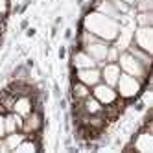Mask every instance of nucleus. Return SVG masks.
I'll return each mask as SVG.
<instances>
[{
    "label": "nucleus",
    "instance_id": "6",
    "mask_svg": "<svg viewBox=\"0 0 153 153\" xmlns=\"http://www.w3.org/2000/svg\"><path fill=\"white\" fill-rule=\"evenodd\" d=\"M91 94H92L102 105H109V103H113V102L118 100L116 89H114V87H111V85H107V83H103V81L96 83L92 89H91Z\"/></svg>",
    "mask_w": 153,
    "mask_h": 153
},
{
    "label": "nucleus",
    "instance_id": "12",
    "mask_svg": "<svg viewBox=\"0 0 153 153\" xmlns=\"http://www.w3.org/2000/svg\"><path fill=\"white\" fill-rule=\"evenodd\" d=\"M81 107H83V111H85L87 114H102V111H103V105L98 102L92 94H89V96H87L85 100L81 102Z\"/></svg>",
    "mask_w": 153,
    "mask_h": 153
},
{
    "label": "nucleus",
    "instance_id": "26",
    "mask_svg": "<svg viewBox=\"0 0 153 153\" xmlns=\"http://www.w3.org/2000/svg\"><path fill=\"white\" fill-rule=\"evenodd\" d=\"M126 4H129V6H135V0H124Z\"/></svg>",
    "mask_w": 153,
    "mask_h": 153
},
{
    "label": "nucleus",
    "instance_id": "4",
    "mask_svg": "<svg viewBox=\"0 0 153 153\" xmlns=\"http://www.w3.org/2000/svg\"><path fill=\"white\" fill-rule=\"evenodd\" d=\"M42 127H45V113L39 109H33L30 114L22 118V129L20 131L24 135H39Z\"/></svg>",
    "mask_w": 153,
    "mask_h": 153
},
{
    "label": "nucleus",
    "instance_id": "13",
    "mask_svg": "<svg viewBox=\"0 0 153 153\" xmlns=\"http://www.w3.org/2000/svg\"><path fill=\"white\" fill-rule=\"evenodd\" d=\"M126 50H127V52H129L135 59H138V61L144 65L146 68H151V53H148V52H144V50H140L138 46H135V45H133V42H131V45H129Z\"/></svg>",
    "mask_w": 153,
    "mask_h": 153
},
{
    "label": "nucleus",
    "instance_id": "2",
    "mask_svg": "<svg viewBox=\"0 0 153 153\" xmlns=\"http://www.w3.org/2000/svg\"><path fill=\"white\" fill-rule=\"evenodd\" d=\"M116 63H118L120 70H122L124 74H129V76H133V78H138L146 87H149V72H151V68H146L144 65H142L138 59H135L127 50L120 52Z\"/></svg>",
    "mask_w": 153,
    "mask_h": 153
},
{
    "label": "nucleus",
    "instance_id": "10",
    "mask_svg": "<svg viewBox=\"0 0 153 153\" xmlns=\"http://www.w3.org/2000/svg\"><path fill=\"white\" fill-rule=\"evenodd\" d=\"M68 94H70V102H83L91 94V87L78 81L74 78V74H70V92Z\"/></svg>",
    "mask_w": 153,
    "mask_h": 153
},
{
    "label": "nucleus",
    "instance_id": "5",
    "mask_svg": "<svg viewBox=\"0 0 153 153\" xmlns=\"http://www.w3.org/2000/svg\"><path fill=\"white\" fill-rule=\"evenodd\" d=\"M133 45L148 53H153V26H135Z\"/></svg>",
    "mask_w": 153,
    "mask_h": 153
},
{
    "label": "nucleus",
    "instance_id": "16",
    "mask_svg": "<svg viewBox=\"0 0 153 153\" xmlns=\"http://www.w3.org/2000/svg\"><path fill=\"white\" fill-rule=\"evenodd\" d=\"M9 13V0H0V15L6 17Z\"/></svg>",
    "mask_w": 153,
    "mask_h": 153
},
{
    "label": "nucleus",
    "instance_id": "3",
    "mask_svg": "<svg viewBox=\"0 0 153 153\" xmlns=\"http://www.w3.org/2000/svg\"><path fill=\"white\" fill-rule=\"evenodd\" d=\"M116 92H118V98H122V100H126L127 103H131L133 100H137V98L140 96V92L146 89V85L142 83L138 78H133V76L129 74H120V78L116 81Z\"/></svg>",
    "mask_w": 153,
    "mask_h": 153
},
{
    "label": "nucleus",
    "instance_id": "7",
    "mask_svg": "<svg viewBox=\"0 0 153 153\" xmlns=\"http://www.w3.org/2000/svg\"><path fill=\"white\" fill-rule=\"evenodd\" d=\"M109 45H111V42H105V41H102V39H96V41L89 42V45H85L83 50L96 61V67H100L102 63H105V56H107Z\"/></svg>",
    "mask_w": 153,
    "mask_h": 153
},
{
    "label": "nucleus",
    "instance_id": "14",
    "mask_svg": "<svg viewBox=\"0 0 153 153\" xmlns=\"http://www.w3.org/2000/svg\"><path fill=\"white\" fill-rule=\"evenodd\" d=\"M133 20L135 26H153V11H137Z\"/></svg>",
    "mask_w": 153,
    "mask_h": 153
},
{
    "label": "nucleus",
    "instance_id": "8",
    "mask_svg": "<svg viewBox=\"0 0 153 153\" xmlns=\"http://www.w3.org/2000/svg\"><path fill=\"white\" fill-rule=\"evenodd\" d=\"M74 78L92 89L96 83L102 81V74H100V68H98V67H91V68H79V70H76L74 72Z\"/></svg>",
    "mask_w": 153,
    "mask_h": 153
},
{
    "label": "nucleus",
    "instance_id": "24",
    "mask_svg": "<svg viewBox=\"0 0 153 153\" xmlns=\"http://www.w3.org/2000/svg\"><path fill=\"white\" fill-rule=\"evenodd\" d=\"M24 65H26V67H28V68H33V67H35V59H33V57H28Z\"/></svg>",
    "mask_w": 153,
    "mask_h": 153
},
{
    "label": "nucleus",
    "instance_id": "23",
    "mask_svg": "<svg viewBox=\"0 0 153 153\" xmlns=\"http://www.w3.org/2000/svg\"><path fill=\"white\" fill-rule=\"evenodd\" d=\"M28 26H30V20H28V19H24V20H20V26H19V30H20V31H24Z\"/></svg>",
    "mask_w": 153,
    "mask_h": 153
},
{
    "label": "nucleus",
    "instance_id": "18",
    "mask_svg": "<svg viewBox=\"0 0 153 153\" xmlns=\"http://www.w3.org/2000/svg\"><path fill=\"white\" fill-rule=\"evenodd\" d=\"M6 135V124H4V114L0 113V138Z\"/></svg>",
    "mask_w": 153,
    "mask_h": 153
},
{
    "label": "nucleus",
    "instance_id": "22",
    "mask_svg": "<svg viewBox=\"0 0 153 153\" xmlns=\"http://www.w3.org/2000/svg\"><path fill=\"white\" fill-rule=\"evenodd\" d=\"M53 96H56L57 100L63 96V94H61V89H59V85H57V83H53Z\"/></svg>",
    "mask_w": 153,
    "mask_h": 153
},
{
    "label": "nucleus",
    "instance_id": "1",
    "mask_svg": "<svg viewBox=\"0 0 153 153\" xmlns=\"http://www.w3.org/2000/svg\"><path fill=\"white\" fill-rule=\"evenodd\" d=\"M79 24L83 30L91 31L92 35H96L98 39H102L105 42H114L120 31V22L116 19H111L100 11H96V9H89L87 13H83Z\"/></svg>",
    "mask_w": 153,
    "mask_h": 153
},
{
    "label": "nucleus",
    "instance_id": "19",
    "mask_svg": "<svg viewBox=\"0 0 153 153\" xmlns=\"http://www.w3.org/2000/svg\"><path fill=\"white\" fill-rule=\"evenodd\" d=\"M63 37L67 39V41H72L74 39V30L72 28H67V30H65V33H63Z\"/></svg>",
    "mask_w": 153,
    "mask_h": 153
},
{
    "label": "nucleus",
    "instance_id": "20",
    "mask_svg": "<svg viewBox=\"0 0 153 153\" xmlns=\"http://www.w3.org/2000/svg\"><path fill=\"white\" fill-rule=\"evenodd\" d=\"M24 31H26V37H30V39L37 35V28H30V26H28V28H26Z\"/></svg>",
    "mask_w": 153,
    "mask_h": 153
},
{
    "label": "nucleus",
    "instance_id": "11",
    "mask_svg": "<svg viewBox=\"0 0 153 153\" xmlns=\"http://www.w3.org/2000/svg\"><path fill=\"white\" fill-rule=\"evenodd\" d=\"M13 113L20 114V116H26L33 111V96H28V94H22V96H17V100L13 103Z\"/></svg>",
    "mask_w": 153,
    "mask_h": 153
},
{
    "label": "nucleus",
    "instance_id": "15",
    "mask_svg": "<svg viewBox=\"0 0 153 153\" xmlns=\"http://www.w3.org/2000/svg\"><path fill=\"white\" fill-rule=\"evenodd\" d=\"M118 56H120V50L113 45H109V48H107V56H105V63H116L118 61Z\"/></svg>",
    "mask_w": 153,
    "mask_h": 153
},
{
    "label": "nucleus",
    "instance_id": "25",
    "mask_svg": "<svg viewBox=\"0 0 153 153\" xmlns=\"http://www.w3.org/2000/svg\"><path fill=\"white\" fill-rule=\"evenodd\" d=\"M63 20H65V19H63L61 15H59V17H56V20H53V26H61V24H63Z\"/></svg>",
    "mask_w": 153,
    "mask_h": 153
},
{
    "label": "nucleus",
    "instance_id": "21",
    "mask_svg": "<svg viewBox=\"0 0 153 153\" xmlns=\"http://www.w3.org/2000/svg\"><path fill=\"white\" fill-rule=\"evenodd\" d=\"M59 109H61V111H67V109H68V102L65 100L63 96L59 98Z\"/></svg>",
    "mask_w": 153,
    "mask_h": 153
},
{
    "label": "nucleus",
    "instance_id": "9",
    "mask_svg": "<svg viewBox=\"0 0 153 153\" xmlns=\"http://www.w3.org/2000/svg\"><path fill=\"white\" fill-rule=\"evenodd\" d=\"M100 74H102V81L111 85V87H116V81L120 78V74H122V70H120L118 63H102L100 67Z\"/></svg>",
    "mask_w": 153,
    "mask_h": 153
},
{
    "label": "nucleus",
    "instance_id": "17",
    "mask_svg": "<svg viewBox=\"0 0 153 153\" xmlns=\"http://www.w3.org/2000/svg\"><path fill=\"white\" fill-rule=\"evenodd\" d=\"M67 56H68V48L65 46V45H61L59 50H57V57H59V61H65V59H67Z\"/></svg>",
    "mask_w": 153,
    "mask_h": 153
}]
</instances>
